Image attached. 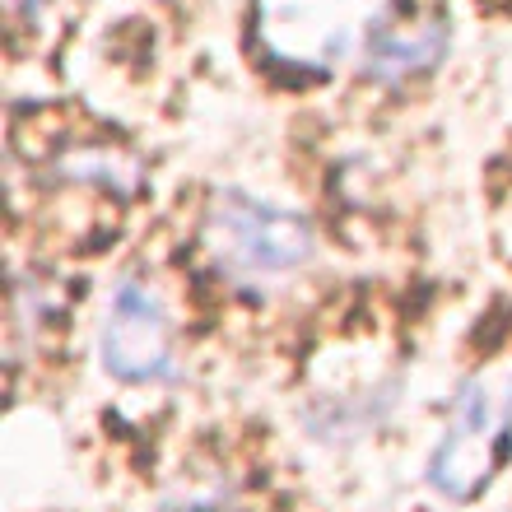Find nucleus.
I'll return each instance as SVG.
<instances>
[{"label": "nucleus", "instance_id": "6e6552de", "mask_svg": "<svg viewBox=\"0 0 512 512\" xmlns=\"http://www.w3.org/2000/svg\"><path fill=\"white\" fill-rule=\"evenodd\" d=\"M499 247H503V256L512 261V205H508V215H503V229H499Z\"/></svg>", "mask_w": 512, "mask_h": 512}, {"label": "nucleus", "instance_id": "423d86ee", "mask_svg": "<svg viewBox=\"0 0 512 512\" xmlns=\"http://www.w3.org/2000/svg\"><path fill=\"white\" fill-rule=\"evenodd\" d=\"M159 512H238V503H233V489L224 480L191 475V480H177L173 494L159 503Z\"/></svg>", "mask_w": 512, "mask_h": 512}, {"label": "nucleus", "instance_id": "f03ea898", "mask_svg": "<svg viewBox=\"0 0 512 512\" xmlns=\"http://www.w3.org/2000/svg\"><path fill=\"white\" fill-rule=\"evenodd\" d=\"M201 243L224 275L243 284L289 280L317 256V233L308 219L252 191H219L205 210Z\"/></svg>", "mask_w": 512, "mask_h": 512}, {"label": "nucleus", "instance_id": "0eeeda50", "mask_svg": "<svg viewBox=\"0 0 512 512\" xmlns=\"http://www.w3.org/2000/svg\"><path fill=\"white\" fill-rule=\"evenodd\" d=\"M10 5V14H19V19H38L42 10H47V0H5Z\"/></svg>", "mask_w": 512, "mask_h": 512}, {"label": "nucleus", "instance_id": "39448f33", "mask_svg": "<svg viewBox=\"0 0 512 512\" xmlns=\"http://www.w3.org/2000/svg\"><path fill=\"white\" fill-rule=\"evenodd\" d=\"M452 24L438 0H396L364 47V75L378 84H410L447 56Z\"/></svg>", "mask_w": 512, "mask_h": 512}, {"label": "nucleus", "instance_id": "20e7f679", "mask_svg": "<svg viewBox=\"0 0 512 512\" xmlns=\"http://www.w3.org/2000/svg\"><path fill=\"white\" fill-rule=\"evenodd\" d=\"M103 373L126 387H159L177 373V326L168 298L149 275H122L98 317Z\"/></svg>", "mask_w": 512, "mask_h": 512}, {"label": "nucleus", "instance_id": "7ed1b4c3", "mask_svg": "<svg viewBox=\"0 0 512 512\" xmlns=\"http://www.w3.org/2000/svg\"><path fill=\"white\" fill-rule=\"evenodd\" d=\"M391 5L396 0H252V28L275 66L326 75L364 56Z\"/></svg>", "mask_w": 512, "mask_h": 512}, {"label": "nucleus", "instance_id": "f257e3e1", "mask_svg": "<svg viewBox=\"0 0 512 512\" xmlns=\"http://www.w3.org/2000/svg\"><path fill=\"white\" fill-rule=\"evenodd\" d=\"M512 447V359L466 373L429 452V485L447 503H475Z\"/></svg>", "mask_w": 512, "mask_h": 512}]
</instances>
